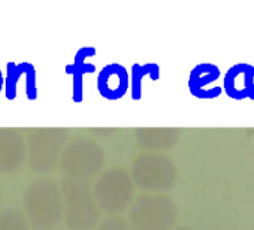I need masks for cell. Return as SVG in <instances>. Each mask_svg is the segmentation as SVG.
<instances>
[{
  "mask_svg": "<svg viewBox=\"0 0 254 230\" xmlns=\"http://www.w3.org/2000/svg\"><path fill=\"white\" fill-rule=\"evenodd\" d=\"M3 85H5V78L2 75V70H0V93H2V90H3Z\"/></svg>",
  "mask_w": 254,
  "mask_h": 230,
  "instance_id": "cell-9",
  "label": "cell"
},
{
  "mask_svg": "<svg viewBox=\"0 0 254 230\" xmlns=\"http://www.w3.org/2000/svg\"><path fill=\"white\" fill-rule=\"evenodd\" d=\"M66 73L73 76V93H72V100L75 103H81L84 100V75L73 66L67 64L66 66Z\"/></svg>",
  "mask_w": 254,
  "mask_h": 230,
  "instance_id": "cell-8",
  "label": "cell"
},
{
  "mask_svg": "<svg viewBox=\"0 0 254 230\" xmlns=\"http://www.w3.org/2000/svg\"><path fill=\"white\" fill-rule=\"evenodd\" d=\"M130 93H132V99L133 100H141L142 99V81L145 76H150L153 81H159L160 79V66L156 63H145V64H139L135 63L132 66V72H130Z\"/></svg>",
  "mask_w": 254,
  "mask_h": 230,
  "instance_id": "cell-4",
  "label": "cell"
},
{
  "mask_svg": "<svg viewBox=\"0 0 254 230\" xmlns=\"http://www.w3.org/2000/svg\"><path fill=\"white\" fill-rule=\"evenodd\" d=\"M23 67V75L26 76V97L29 100H36L38 99V75H36V67L32 63H21Z\"/></svg>",
  "mask_w": 254,
  "mask_h": 230,
  "instance_id": "cell-7",
  "label": "cell"
},
{
  "mask_svg": "<svg viewBox=\"0 0 254 230\" xmlns=\"http://www.w3.org/2000/svg\"><path fill=\"white\" fill-rule=\"evenodd\" d=\"M23 76V67H21V63H14V61H9L6 64V78H5V85H3V90H5V96L8 100H14L17 97V93H18V82H20V78Z\"/></svg>",
  "mask_w": 254,
  "mask_h": 230,
  "instance_id": "cell-5",
  "label": "cell"
},
{
  "mask_svg": "<svg viewBox=\"0 0 254 230\" xmlns=\"http://www.w3.org/2000/svg\"><path fill=\"white\" fill-rule=\"evenodd\" d=\"M221 88L233 100H254V66L238 63L229 67L224 73Z\"/></svg>",
  "mask_w": 254,
  "mask_h": 230,
  "instance_id": "cell-1",
  "label": "cell"
},
{
  "mask_svg": "<svg viewBox=\"0 0 254 230\" xmlns=\"http://www.w3.org/2000/svg\"><path fill=\"white\" fill-rule=\"evenodd\" d=\"M130 87V76L127 69L118 63H111L102 67L97 75V91L108 100L121 99Z\"/></svg>",
  "mask_w": 254,
  "mask_h": 230,
  "instance_id": "cell-3",
  "label": "cell"
},
{
  "mask_svg": "<svg viewBox=\"0 0 254 230\" xmlns=\"http://www.w3.org/2000/svg\"><path fill=\"white\" fill-rule=\"evenodd\" d=\"M221 78V70L217 64L200 63L190 72L187 85L190 93L197 99H217L223 88L215 82Z\"/></svg>",
  "mask_w": 254,
  "mask_h": 230,
  "instance_id": "cell-2",
  "label": "cell"
},
{
  "mask_svg": "<svg viewBox=\"0 0 254 230\" xmlns=\"http://www.w3.org/2000/svg\"><path fill=\"white\" fill-rule=\"evenodd\" d=\"M96 54H97V51H96L94 47H82V48H79V50L76 51L72 64H73L82 75H85V73H96V72H97V67H96L93 63H87V61H85L88 57H94Z\"/></svg>",
  "mask_w": 254,
  "mask_h": 230,
  "instance_id": "cell-6",
  "label": "cell"
}]
</instances>
